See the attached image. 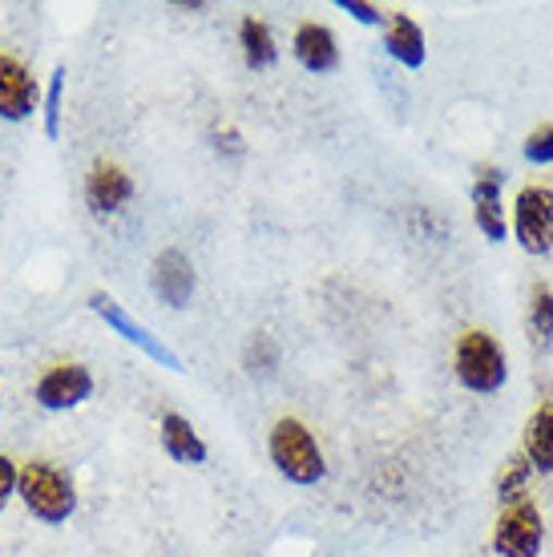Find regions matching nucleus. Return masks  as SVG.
Listing matches in <instances>:
<instances>
[{"label": "nucleus", "instance_id": "1", "mask_svg": "<svg viewBox=\"0 0 553 557\" xmlns=\"http://www.w3.org/2000/svg\"><path fill=\"white\" fill-rule=\"evenodd\" d=\"M16 497L45 525H65L77 513V488H73L70 473H61L49 460H28V465H21V473H16Z\"/></svg>", "mask_w": 553, "mask_h": 557}, {"label": "nucleus", "instance_id": "2", "mask_svg": "<svg viewBox=\"0 0 553 557\" xmlns=\"http://www.w3.org/2000/svg\"><path fill=\"white\" fill-rule=\"evenodd\" d=\"M267 453H271V465L279 469V476H287L291 485H319L328 476V465H323V453H319L316 432L307 429L304 420L295 417H279L271 436H267Z\"/></svg>", "mask_w": 553, "mask_h": 557}, {"label": "nucleus", "instance_id": "3", "mask_svg": "<svg viewBox=\"0 0 553 557\" xmlns=\"http://www.w3.org/2000/svg\"><path fill=\"white\" fill-rule=\"evenodd\" d=\"M453 368H457V380L477 396H489V392H501V384L509 380V363H505V351L489 332L481 327H465L457 335V348H453Z\"/></svg>", "mask_w": 553, "mask_h": 557}, {"label": "nucleus", "instance_id": "4", "mask_svg": "<svg viewBox=\"0 0 553 557\" xmlns=\"http://www.w3.org/2000/svg\"><path fill=\"white\" fill-rule=\"evenodd\" d=\"M513 235L526 255H550L553 251V190L550 186H521L513 202Z\"/></svg>", "mask_w": 553, "mask_h": 557}, {"label": "nucleus", "instance_id": "5", "mask_svg": "<svg viewBox=\"0 0 553 557\" xmlns=\"http://www.w3.org/2000/svg\"><path fill=\"white\" fill-rule=\"evenodd\" d=\"M97 380L85 363H53L37 384H33V400L45 408V412H70V408H82L89 396H94Z\"/></svg>", "mask_w": 553, "mask_h": 557}, {"label": "nucleus", "instance_id": "6", "mask_svg": "<svg viewBox=\"0 0 553 557\" xmlns=\"http://www.w3.org/2000/svg\"><path fill=\"white\" fill-rule=\"evenodd\" d=\"M541 542H545V521H541L538 505L533 502L505 505V513L497 517V530H493V554L497 557H538Z\"/></svg>", "mask_w": 553, "mask_h": 557}, {"label": "nucleus", "instance_id": "7", "mask_svg": "<svg viewBox=\"0 0 553 557\" xmlns=\"http://www.w3.org/2000/svg\"><path fill=\"white\" fill-rule=\"evenodd\" d=\"M89 311H94L97 320L110 323V327L118 335H122L125 344H134L138 351H146V356H150L153 363H162V368H170V372H182V360H179V356H174V351H170L167 344L158 339V335L146 332V327H142V323L134 320V315H130V311H125V307L118 304V299H113L110 292H94V295H89Z\"/></svg>", "mask_w": 553, "mask_h": 557}, {"label": "nucleus", "instance_id": "8", "mask_svg": "<svg viewBox=\"0 0 553 557\" xmlns=\"http://www.w3.org/2000/svg\"><path fill=\"white\" fill-rule=\"evenodd\" d=\"M194 287H198V275H194V263L179 247H170L153 259L150 267V292L162 299L167 307H186L191 304Z\"/></svg>", "mask_w": 553, "mask_h": 557}, {"label": "nucleus", "instance_id": "9", "mask_svg": "<svg viewBox=\"0 0 553 557\" xmlns=\"http://www.w3.org/2000/svg\"><path fill=\"white\" fill-rule=\"evenodd\" d=\"M37 110V77L28 73L25 61L0 53V117L4 122H25Z\"/></svg>", "mask_w": 553, "mask_h": 557}, {"label": "nucleus", "instance_id": "10", "mask_svg": "<svg viewBox=\"0 0 553 557\" xmlns=\"http://www.w3.org/2000/svg\"><path fill=\"white\" fill-rule=\"evenodd\" d=\"M472 219L489 243H505L509 238V223H505V207H501V170L481 166L477 182H472Z\"/></svg>", "mask_w": 553, "mask_h": 557}, {"label": "nucleus", "instance_id": "11", "mask_svg": "<svg viewBox=\"0 0 553 557\" xmlns=\"http://www.w3.org/2000/svg\"><path fill=\"white\" fill-rule=\"evenodd\" d=\"M134 198V178L113 162H94V170L85 174V202L94 214H118L130 207Z\"/></svg>", "mask_w": 553, "mask_h": 557}, {"label": "nucleus", "instance_id": "12", "mask_svg": "<svg viewBox=\"0 0 553 557\" xmlns=\"http://www.w3.org/2000/svg\"><path fill=\"white\" fill-rule=\"evenodd\" d=\"M291 53L304 65L307 73H332L340 65V45H335V33L319 21H307V25L295 28V41H291Z\"/></svg>", "mask_w": 553, "mask_h": 557}, {"label": "nucleus", "instance_id": "13", "mask_svg": "<svg viewBox=\"0 0 553 557\" xmlns=\"http://www.w3.org/2000/svg\"><path fill=\"white\" fill-rule=\"evenodd\" d=\"M384 53L396 65H404V70H420L425 65V57H429L425 33H420V25L408 13H396L392 21H384Z\"/></svg>", "mask_w": 553, "mask_h": 557}, {"label": "nucleus", "instance_id": "14", "mask_svg": "<svg viewBox=\"0 0 553 557\" xmlns=\"http://www.w3.org/2000/svg\"><path fill=\"white\" fill-rule=\"evenodd\" d=\"M162 448H167V457L182 460V465H202L207 460V445H202V436L194 432V424L179 412H167L162 417Z\"/></svg>", "mask_w": 553, "mask_h": 557}, {"label": "nucleus", "instance_id": "15", "mask_svg": "<svg viewBox=\"0 0 553 557\" xmlns=\"http://www.w3.org/2000/svg\"><path fill=\"white\" fill-rule=\"evenodd\" d=\"M526 460L533 473H553V400H541L526 424Z\"/></svg>", "mask_w": 553, "mask_h": 557}, {"label": "nucleus", "instance_id": "16", "mask_svg": "<svg viewBox=\"0 0 553 557\" xmlns=\"http://www.w3.org/2000/svg\"><path fill=\"white\" fill-rule=\"evenodd\" d=\"M238 45H243V61L250 70H271L279 61V45L271 37V28L259 21V16H243L238 25Z\"/></svg>", "mask_w": 553, "mask_h": 557}, {"label": "nucleus", "instance_id": "17", "mask_svg": "<svg viewBox=\"0 0 553 557\" xmlns=\"http://www.w3.org/2000/svg\"><path fill=\"white\" fill-rule=\"evenodd\" d=\"M529 332H533L538 348H545L553 339V287H545V283H538L533 299H529Z\"/></svg>", "mask_w": 553, "mask_h": 557}, {"label": "nucleus", "instance_id": "18", "mask_svg": "<svg viewBox=\"0 0 553 557\" xmlns=\"http://www.w3.org/2000/svg\"><path fill=\"white\" fill-rule=\"evenodd\" d=\"M243 368H247L250 376H275L279 368V344L271 335H250L247 351H243Z\"/></svg>", "mask_w": 553, "mask_h": 557}, {"label": "nucleus", "instance_id": "19", "mask_svg": "<svg viewBox=\"0 0 553 557\" xmlns=\"http://www.w3.org/2000/svg\"><path fill=\"white\" fill-rule=\"evenodd\" d=\"M61 94H65V65H57L45 94V138L53 141L61 134Z\"/></svg>", "mask_w": 553, "mask_h": 557}, {"label": "nucleus", "instance_id": "20", "mask_svg": "<svg viewBox=\"0 0 553 557\" xmlns=\"http://www.w3.org/2000/svg\"><path fill=\"white\" fill-rule=\"evenodd\" d=\"M529 473H533V469H529V460H526V457L513 460L509 469L501 473V481H497V497H501V502H505V505H517V497L526 493Z\"/></svg>", "mask_w": 553, "mask_h": 557}, {"label": "nucleus", "instance_id": "21", "mask_svg": "<svg viewBox=\"0 0 553 557\" xmlns=\"http://www.w3.org/2000/svg\"><path fill=\"white\" fill-rule=\"evenodd\" d=\"M521 150H526V158L533 162V166H550L553 162V122H541V126L526 138Z\"/></svg>", "mask_w": 553, "mask_h": 557}, {"label": "nucleus", "instance_id": "22", "mask_svg": "<svg viewBox=\"0 0 553 557\" xmlns=\"http://www.w3.org/2000/svg\"><path fill=\"white\" fill-rule=\"evenodd\" d=\"M16 473H21V469H16V460L0 453V513H4L9 502L16 497Z\"/></svg>", "mask_w": 553, "mask_h": 557}, {"label": "nucleus", "instance_id": "23", "mask_svg": "<svg viewBox=\"0 0 553 557\" xmlns=\"http://www.w3.org/2000/svg\"><path fill=\"white\" fill-rule=\"evenodd\" d=\"M335 4H340L347 16H356L360 25H384V13H380L376 4H368V0H335Z\"/></svg>", "mask_w": 553, "mask_h": 557}, {"label": "nucleus", "instance_id": "24", "mask_svg": "<svg viewBox=\"0 0 553 557\" xmlns=\"http://www.w3.org/2000/svg\"><path fill=\"white\" fill-rule=\"evenodd\" d=\"M210 141H214V150L219 153H243V138H238V129L214 126L210 129Z\"/></svg>", "mask_w": 553, "mask_h": 557}]
</instances>
